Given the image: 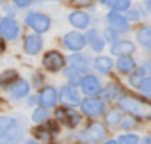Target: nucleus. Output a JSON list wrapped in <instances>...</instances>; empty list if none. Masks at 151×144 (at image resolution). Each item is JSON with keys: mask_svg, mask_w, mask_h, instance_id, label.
I'll return each instance as SVG.
<instances>
[{"mask_svg": "<svg viewBox=\"0 0 151 144\" xmlns=\"http://www.w3.org/2000/svg\"><path fill=\"white\" fill-rule=\"evenodd\" d=\"M23 137L22 123L13 116H0V144H20Z\"/></svg>", "mask_w": 151, "mask_h": 144, "instance_id": "obj_1", "label": "nucleus"}, {"mask_svg": "<svg viewBox=\"0 0 151 144\" xmlns=\"http://www.w3.org/2000/svg\"><path fill=\"white\" fill-rule=\"evenodd\" d=\"M119 107L123 110H126L128 114H132V116L151 117V103L146 102V100H140V98H135V96H130V94H123L121 100H119Z\"/></svg>", "mask_w": 151, "mask_h": 144, "instance_id": "obj_2", "label": "nucleus"}, {"mask_svg": "<svg viewBox=\"0 0 151 144\" xmlns=\"http://www.w3.org/2000/svg\"><path fill=\"white\" fill-rule=\"evenodd\" d=\"M25 22H27V25H29L34 32H37V34L46 32V30L50 29V25H52V22H50V18H48L46 14H43V13H36V11L29 13L27 18H25Z\"/></svg>", "mask_w": 151, "mask_h": 144, "instance_id": "obj_3", "label": "nucleus"}, {"mask_svg": "<svg viewBox=\"0 0 151 144\" xmlns=\"http://www.w3.org/2000/svg\"><path fill=\"white\" fill-rule=\"evenodd\" d=\"M78 137H80L84 142H101V140L107 137V130L103 128V125L93 123V125H89L84 132H80Z\"/></svg>", "mask_w": 151, "mask_h": 144, "instance_id": "obj_4", "label": "nucleus"}, {"mask_svg": "<svg viewBox=\"0 0 151 144\" xmlns=\"http://www.w3.org/2000/svg\"><path fill=\"white\" fill-rule=\"evenodd\" d=\"M64 62H66L64 60V55L59 53V52H55V50L45 53V57H43V66L48 71H60L64 68Z\"/></svg>", "mask_w": 151, "mask_h": 144, "instance_id": "obj_5", "label": "nucleus"}, {"mask_svg": "<svg viewBox=\"0 0 151 144\" xmlns=\"http://www.w3.org/2000/svg\"><path fill=\"white\" fill-rule=\"evenodd\" d=\"M55 114H57V119H59L64 126H68V128H73V126H77V125L80 123V116H78V112H75V110L68 109V105L62 107V109H57Z\"/></svg>", "mask_w": 151, "mask_h": 144, "instance_id": "obj_6", "label": "nucleus"}, {"mask_svg": "<svg viewBox=\"0 0 151 144\" xmlns=\"http://www.w3.org/2000/svg\"><path fill=\"white\" fill-rule=\"evenodd\" d=\"M20 34V25L13 20V18H4V20H0V36L13 41L16 39Z\"/></svg>", "mask_w": 151, "mask_h": 144, "instance_id": "obj_7", "label": "nucleus"}, {"mask_svg": "<svg viewBox=\"0 0 151 144\" xmlns=\"http://www.w3.org/2000/svg\"><path fill=\"white\" fill-rule=\"evenodd\" d=\"M107 22L109 25L117 30V32H130V23H128V18H124L119 11H110L107 14Z\"/></svg>", "mask_w": 151, "mask_h": 144, "instance_id": "obj_8", "label": "nucleus"}, {"mask_svg": "<svg viewBox=\"0 0 151 144\" xmlns=\"http://www.w3.org/2000/svg\"><path fill=\"white\" fill-rule=\"evenodd\" d=\"M103 110H105L103 102H100V100H96V98H93V96L82 102V112L87 114V116H91V117H98V116H101Z\"/></svg>", "mask_w": 151, "mask_h": 144, "instance_id": "obj_9", "label": "nucleus"}, {"mask_svg": "<svg viewBox=\"0 0 151 144\" xmlns=\"http://www.w3.org/2000/svg\"><path fill=\"white\" fill-rule=\"evenodd\" d=\"M60 102L68 107H73V105H77L80 102V96H78V91L75 86L71 84H66L60 87Z\"/></svg>", "mask_w": 151, "mask_h": 144, "instance_id": "obj_10", "label": "nucleus"}, {"mask_svg": "<svg viewBox=\"0 0 151 144\" xmlns=\"http://www.w3.org/2000/svg\"><path fill=\"white\" fill-rule=\"evenodd\" d=\"M87 43V37H84L80 32H68L64 36V45L69 50H82Z\"/></svg>", "mask_w": 151, "mask_h": 144, "instance_id": "obj_11", "label": "nucleus"}, {"mask_svg": "<svg viewBox=\"0 0 151 144\" xmlns=\"http://www.w3.org/2000/svg\"><path fill=\"white\" fill-rule=\"evenodd\" d=\"M80 86H82V91H84L86 94H89V96H96V94L101 91L100 80H98L96 77H93V75H86V77L82 78Z\"/></svg>", "mask_w": 151, "mask_h": 144, "instance_id": "obj_12", "label": "nucleus"}, {"mask_svg": "<svg viewBox=\"0 0 151 144\" xmlns=\"http://www.w3.org/2000/svg\"><path fill=\"white\" fill-rule=\"evenodd\" d=\"M37 98H39V103H41L43 107H46V109L53 107V105L57 103V100H59V98H57V91H55L53 87H50V86L43 87Z\"/></svg>", "mask_w": 151, "mask_h": 144, "instance_id": "obj_13", "label": "nucleus"}, {"mask_svg": "<svg viewBox=\"0 0 151 144\" xmlns=\"http://www.w3.org/2000/svg\"><path fill=\"white\" fill-rule=\"evenodd\" d=\"M57 132H59L57 123H48V125H45V126L36 128L34 133H36V139H39V140H43V142H50L52 137H53Z\"/></svg>", "mask_w": 151, "mask_h": 144, "instance_id": "obj_14", "label": "nucleus"}, {"mask_svg": "<svg viewBox=\"0 0 151 144\" xmlns=\"http://www.w3.org/2000/svg\"><path fill=\"white\" fill-rule=\"evenodd\" d=\"M23 48H25V52L30 53V55H36V53L41 52V48H43V41H41V37L37 36V32H36V34H30V36L25 37Z\"/></svg>", "mask_w": 151, "mask_h": 144, "instance_id": "obj_15", "label": "nucleus"}, {"mask_svg": "<svg viewBox=\"0 0 151 144\" xmlns=\"http://www.w3.org/2000/svg\"><path fill=\"white\" fill-rule=\"evenodd\" d=\"M69 23L75 27V29H87L89 23H91V18L87 13L84 11H73L69 14Z\"/></svg>", "mask_w": 151, "mask_h": 144, "instance_id": "obj_16", "label": "nucleus"}, {"mask_svg": "<svg viewBox=\"0 0 151 144\" xmlns=\"http://www.w3.org/2000/svg\"><path fill=\"white\" fill-rule=\"evenodd\" d=\"M133 52H135V45L132 41H116L112 45V53L114 55L123 57V55H130Z\"/></svg>", "mask_w": 151, "mask_h": 144, "instance_id": "obj_17", "label": "nucleus"}, {"mask_svg": "<svg viewBox=\"0 0 151 144\" xmlns=\"http://www.w3.org/2000/svg\"><path fill=\"white\" fill-rule=\"evenodd\" d=\"M29 82L27 80H18L13 87H11V96L14 98V100H20V98H23V96H27V93H29Z\"/></svg>", "mask_w": 151, "mask_h": 144, "instance_id": "obj_18", "label": "nucleus"}, {"mask_svg": "<svg viewBox=\"0 0 151 144\" xmlns=\"http://www.w3.org/2000/svg\"><path fill=\"white\" fill-rule=\"evenodd\" d=\"M18 73L14 69H9V71H4L2 75H0V86L2 87H13L16 82H18Z\"/></svg>", "mask_w": 151, "mask_h": 144, "instance_id": "obj_19", "label": "nucleus"}, {"mask_svg": "<svg viewBox=\"0 0 151 144\" xmlns=\"http://www.w3.org/2000/svg\"><path fill=\"white\" fill-rule=\"evenodd\" d=\"M116 66H117V69L121 71V73H132V71H135V60L132 57H128V55L119 57Z\"/></svg>", "mask_w": 151, "mask_h": 144, "instance_id": "obj_20", "label": "nucleus"}, {"mask_svg": "<svg viewBox=\"0 0 151 144\" xmlns=\"http://www.w3.org/2000/svg\"><path fill=\"white\" fill-rule=\"evenodd\" d=\"M87 41L91 43V48H93L94 52H101V50L105 48V41L100 37V34H98L94 29L87 32Z\"/></svg>", "mask_w": 151, "mask_h": 144, "instance_id": "obj_21", "label": "nucleus"}, {"mask_svg": "<svg viewBox=\"0 0 151 144\" xmlns=\"http://www.w3.org/2000/svg\"><path fill=\"white\" fill-rule=\"evenodd\" d=\"M69 64L73 68H77L78 71H82V73L89 69V62H87V59L84 55H71L69 57Z\"/></svg>", "mask_w": 151, "mask_h": 144, "instance_id": "obj_22", "label": "nucleus"}, {"mask_svg": "<svg viewBox=\"0 0 151 144\" xmlns=\"http://www.w3.org/2000/svg\"><path fill=\"white\" fill-rule=\"evenodd\" d=\"M137 39H139V43H140L146 50L151 52V27H144L142 30H139Z\"/></svg>", "mask_w": 151, "mask_h": 144, "instance_id": "obj_23", "label": "nucleus"}, {"mask_svg": "<svg viewBox=\"0 0 151 144\" xmlns=\"http://www.w3.org/2000/svg\"><path fill=\"white\" fill-rule=\"evenodd\" d=\"M93 64H94V68H96L98 71H101V73H109V71L112 69V60H110V57H96Z\"/></svg>", "mask_w": 151, "mask_h": 144, "instance_id": "obj_24", "label": "nucleus"}, {"mask_svg": "<svg viewBox=\"0 0 151 144\" xmlns=\"http://www.w3.org/2000/svg\"><path fill=\"white\" fill-rule=\"evenodd\" d=\"M117 96H119V87H117L116 84H109L107 89L103 91V98H105L107 102H112V100H116Z\"/></svg>", "mask_w": 151, "mask_h": 144, "instance_id": "obj_25", "label": "nucleus"}, {"mask_svg": "<svg viewBox=\"0 0 151 144\" xmlns=\"http://www.w3.org/2000/svg\"><path fill=\"white\" fill-rule=\"evenodd\" d=\"M80 73H82V71H78L77 68H73V66H69V68L66 69V77L69 78V82H71V84H78V82H82Z\"/></svg>", "mask_w": 151, "mask_h": 144, "instance_id": "obj_26", "label": "nucleus"}, {"mask_svg": "<svg viewBox=\"0 0 151 144\" xmlns=\"http://www.w3.org/2000/svg\"><path fill=\"white\" fill-rule=\"evenodd\" d=\"M32 119H34V123H41V121H46L48 119V110H46V107H39V109H36L34 110V114H32Z\"/></svg>", "mask_w": 151, "mask_h": 144, "instance_id": "obj_27", "label": "nucleus"}, {"mask_svg": "<svg viewBox=\"0 0 151 144\" xmlns=\"http://www.w3.org/2000/svg\"><path fill=\"white\" fill-rule=\"evenodd\" d=\"M139 89H140V93H142L144 96L151 98V77H146V78H142V82H140Z\"/></svg>", "mask_w": 151, "mask_h": 144, "instance_id": "obj_28", "label": "nucleus"}, {"mask_svg": "<svg viewBox=\"0 0 151 144\" xmlns=\"http://www.w3.org/2000/svg\"><path fill=\"white\" fill-rule=\"evenodd\" d=\"M117 142L119 144H139V137L133 133H124V135H119Z\"/></svg>", "mask_w": 151, "mask_h": 144, "instance_id": "obj_29", "label": "nucleus"}, {"mask_svg": "<svg viewBox=\"0 0 151 144\" xmlns=\"http://www.w3.org/2000/svg\"><path fill=\"white\" fill-rule=\"evenodd\" d=\"M130 9V0H114L112 4V11H128Z\"/></svg>", "mask_w": 151, "mask_h": 144, "instance_id": "obj_30", "label": "nucleus"}, {"mask_svg": "<svg viewBox=\"0 0 151 144\" xmlns=\"http://www.w3.org/2000/svg\"><path fill=\"white\" fill-rule=\"evenodd\" d=\"M121 128H124V130H132V128H135V116H124V117H121Z\"/></svg>", "mask_w": 151, "mask_h": 144, "instance_id": "obj_31", "label": "nucleus"}, {"mask_svg": "<svg viewBox=\"0 0 151 144\" xmlns=\"http://www.w3.org/2000/svg\"><path fill=\"white\" fill-rule=\"evenodd\" d=\"M117 123H121V114L117 110L109 112L107 114V125H117Z\"/></svg>", "mask_w": 151, "mask_h": 144, "instance_id": "obj_32", "label": "nucleus"}, {"mask_svg": "<svg viewBox=\"0 0 151 144\" xmlns=\"http://www.w3.org/2000/svg\"><path fill=\"white\" fill-rule=\"evenodd\" d=\"M142 73H144V69H140V71H137V75H133L132 78H130V82H132V86H140V82H142Z\"/></svg>", "mask_w": 151, "mask_h": 144, "instance_id": "obj_33", "label": "nucleus"}, {"mask_svg": "<svg viewBox=\"0 0 151 144\" xmlns=\"http://www.w3.org/2000/svg\"><path fill=\"white\" fill-rule=\"evenodd\" d=\"M128 20H132V22H139V20H140V11H137V9L133 11V9H132V11L128 13Z\"/></svg>", "mask_w": 151, "mask_h": 144, "instance_id": "obj_34", "label": "nucleus"}, {"mask_svg": "<svg viewBox=\"0 0 151 144\" xmlns=\"http://www.w3.org/2000/svg\"><path fill=\"white\" fill-rule=\"evenodd\" d=\"M30 4H32V0H14V6L16 7H22V9L23 7H29Z\"/></svg>", "mask_w": 151, "mask_h": 144, "instance_id": "obj_35", "label": "nucleus"}, {"mask_svg": "<svg viewBox=\"0 0 151 144\" xmlns=\"http://www.w3.org/2000/svg\"><path fill=\"white\" fill-rule=\"evenodd\" d=\"M105 37H107V39H112V41L116 43V32H114L112 29H107V30H105Z\"/></svg>", "mask_w": 151, "mask_h": 144, "instance_id": "obj_36", "label": "nucleus"}, {"mask_svg": "<svg viewBox=\"0 0 151 144\" xmlns=\"http://www.w3.org/2000/svg\"><path fill=\"white\" fill-rule=\"evenodd\" d=\"M144 71H147V73H149V77H151V59L144 62Z\"/></svg>", "mask_w": 151, "mask_h": 144, "instance_id": "obj_37", "label": "nucleus"}, {"mask_svg": "<svg viewBox=\"0 0 151 144\" xmlns=\"http://www.w3.org/2000/svg\"><path fill=\"white\" fill-rule=\"evenodd\" d=\"M78 6H87V4H91V0H75Z\"/></svg>", "mask_w": 151, "mask_h": 144, "instance_id": "obj_38", "label": "nucleus"}, {"mask_svg": "<svg viewBox=\"0 0 151 144\" xmlns=\"http://www.w3.org/2000/svg\"><path fill=\"white\" fill-rule=\"evenodd\" d=\"M4 50H6V43H4V39L0 37V55L4 53Z\"/></svg>", "mask_w": 151, "mask_h": 144, "instance_id": "obj_39", "label": "nucleus"}, {"mask_svg": "<svg viewBox=\"0 0 151 144\" xmlns=\"http://www.w3.org/2000/svg\"><path fill=\"white\" fill-rule=\"evenodd\" d=\"M100 2H101L103 6H109V7H112V4H114V0H100Z\"/></svg>", "mask_w": 151, "mask_h": 144, "instance_id": "obj_40", "label": "nucleus"}, {"mask_svg": "<svg viewBox=\"0 0 151 144\" xmlns=\"http://www.w3.org/2000/svg\"><path fill=\"white\" fill-rule=\"evenodd\" d=\"M146 7H147V9L151 11V0H146Z\"/></svg>", "mask_w": 151, "mask_h": 144, "instance_id": "obj_41", "label": "nucleus"}, {"mask_svg": "<svg viewBox=\"0 0 151 144\" xmlns=\"http://www.w3.org/2000/svg\"><path fill=\"white\" fill-rule=\"evenodd\" d=\"M144 144H151V137H146L144 139Z\"/></svg>", "mask_w": 151, "mask_h": 144, "instance_id": "obj_42", "label": "nucleus"}, {"mask_svg": "<svg viewBox=\"0 0 151 144\" xmlns=\"http://www.w3.org/2000/svg\"><path fill=\"white\" fill-rule=\"evenodd\" d=\"M23 144H37L36 140H27V142H23Z\"/></svg>", "mask_w": 151, "mask_h": 144, "instance_id": "obj_43", "label": "nucleus"}, {"mask_svg": "<svg viewBox=\"0 0 151 144\" xmlns=\"http://www.w3.org/2000/svg\"><path fill=\"white\" fill-rule=\"evenodd\" d=\"M105 144H119V142H116V140H107Z\"/></svg>", "mask_w": 151, "mask_h": 144, "instance_id": "obj_44", "label": "nucleus"}, {"mask_svg": "<svg viewBox=\"0 0 151 144\" xmlns=\"http://www.w3.org/2000/svg\"><path fill=\"white\" fill-rule=\"evenodd\" d=\"M37 2H45V0H37Z\"/></svg>", "mask_w": 151, "mask_h": 144, "instance_id": "obj_45", "label": "nucleus"}, {"mask_svg": "<svg viewBox=\"0 0 151 144\" xmlns=\"http://www.w3.org/2000/svg\"><path fill=\"white\" fill-rule=\"evenodd\" d=\"M60 2H66V0H60Z\"/></svg>", "mask_w": 151, "mask_h": 144, "instance_id": "obj_46", "label": "nucleus"}, {"mask_svg": "<svg viewBox=\"0 0 151 144\" xmlns=\"http://www.w3.org/2000/svg\"><path fill=\"white\" fill-rule=\"evenodd\" d=\"M0 2H4V0H0Z\"/></svg>", "mask_w": 151, "mask_h": 144, "instance_id": "obj_47", "label": "nucleus"}]
</instances>
